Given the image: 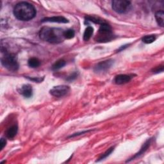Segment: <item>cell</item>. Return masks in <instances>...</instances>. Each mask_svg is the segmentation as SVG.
Here are the masks:
<instances>
[{
	"label": "cell",
	"mask_w": 164,
	"mask_h": 164,
	"mask_svg": "<svg viewBox=\"0 0 164 164\" xmlns=\"http://www.w3.org/2000/svg\"><path fill=\"white\" fill-rule=\"evenodd\" d=\"M64 33L62 29L46 26L40 29L39 35L42 40L51 44H59L65 39Z\"/></svg>",
	"instance_id": "1"
},
{
	"label": "cell",
	"mask_w": 164,
	"mask_h": 164,
	"mask_svg": "<svg viewBox=\"0 0 164 164\" xmlns=\"http://www.w3.org/2000/svg\"><path fill=\"white\" fill-rule=\"evenodd\" d=\"M36 10L32 5L28 2L17 3L14 9V14L17 19L23 21L32 20L36 16Z\"/></svg>",
	"instance_id": "2"
},
{
	"label": "cell",
	"mask_w": 164,
	"mask_h": 164,
	"mask_svg": "<svg viewBox=\"0 0 164 164\" xmlns=\"http://www.w3.org/2000/svg\"><path fill=\"white\" fill-rule=\"evenodd\" d=\"M113 37L112 27L105 22L100 25L96 40L98 42H106L113 39Z\"/></svg>",
	"instance_id": "3"
},
{
	"label": "cell",
	"mask_w": 164,
	"mask_h": 164,
	"mask_svg": "<svg viewBox=\"0 0 164 164\" xmlns=\"http://www.w3.org/2000/svg\"><path fill=\"white\" fill-rule=\"evenodd\" d=\"M2 65L10 71H17L19 69V64L16 56L13 53L5 51V54L1 59Z\"/></svg>",
	"instance_id": "4"
},
{
	"label": "cell",
	"mask_w": 164,
	"mask_h": 164,
	"mask_svg": "<svg viewBox=\"0 0 164 164\" xmlns=\"http://www.w3.org/2000/svg\"><path fill=\"white\" fill-rule=\"evenodd\" d=\"M131 6V2L126 0H113L112 2V9L118 14L127 12Z\"/></svg>",
	"instance_id": "5"
},
{
	"label": "cell",
	"mask_w": 164,
	"mask_h": 164,
	"mask_svg": "<svg viewBox=\"0 0 164 164\" xmlns=\"http://www.w3.org/2000/svg\"><path fill=\"white\" fill-rule=\"evenodd\" d=\"M70 91V87L65 85H61L53 87L50 91V94L55 98H62L66 96Z\"/></svg>",
	"instance_id": "6"
},
{
	"label": "cell",
	"mask_w": 164,
	"mask_h": 164,
	"mask_svg": "<svg viewBox=\"0 0 164 164\" xmlns=\"http://www.w3.org/2000/svg\"><path fill=\"white\" fill-rule=\"evenodd\" d=\"M113 64V60L112 59H109L104 61H101L99 62L98 64H96L94 66V71L96 72H106L111 68V67Z\"/></svg>",
	"instance_id": "7"
},
{
	"label": "cell",
	"mask_w": 164,
	"mask_h": 164,
	"mask_svg": "<svg viewBox=\"0 0 164 164\" xmlns=\"http://www.w3.org/2000/svg\"><path fill=\"white\" fill-rule=\"evenodd\" d=\"M19 94L23 96L26 98H31L33 95V89L32 87L30 84H25L22 85L18 89Z\"/></svg>",
	"instance_id": "8"
},
{
	"label": "cell",
	"mask_w": 164,
	"mask_h": 164,
	"mask_svg": "<svg viewBox=\"0 0 164 164\" xmlns=\"http://www.w3.org/2000/svg\"><path fill=\"white\" fill-rule=\"evenodd\" d=\"M152 140H153V139H152L151 138L147 140V141H145L144 142V144L142 145V148H141V149H140V151L138 152V153H136L132 158H131V159H130V160H127L126 161V162H130V161H131L133 160H135V159H137V158L142 155L145 153V152L148 150V149L149 148L150 145L151 144V142H152Z\"/></svg>",
	"instance_id": "9"
},
{
	"label": "cell",
	"mask_w": 164,
	"mask_h": 164,
	"mask_svg": "<svg viewBox=\"0 0 164 164\" xmlns=\"http://www.w3.org/2000/svg\"><path fill=\"white\" fill-rule=\"evenodd\" d=\"M132 76L127 75H119L114 78V82L117 85H123L131 81Z\"/></svg>",
	"instance_id": "10"
},
{
	"label": "cell",
	"mask_w": 164,
	"mask_h": 164,
	"mask_svg": "<svg viewBox=\"0 0 164 164\" xmlns=\"http://www.w3.org/2000/svg\"><path fill=\"white\" fill-rule=\"evenodd\" d=\"M42 23L50 22V23H69L68 19L62 16H54L51 17H46L41 21Z\"/></svg>",
	"instance_id": "11"
},
{
	"label": "cell",
	"mask_w": 164,
	"mask_h": 164,
	"mask_svg": "<svg viewBox=\"0 0 164 164\" xmlns=\"http://www.w3.org/2000/svg\"><path fill=\"white\" fill-rule=\"evenodd\" d=\"M18 131V127L17 125H13L9 127L8 130L5 133L6 137H7L9 139L14 138L16 135H17Z\"/></svg>",
	"instance_id": "12"
},
{
	"label": "cell",
	"mask_w": 164,
	"mask_h": 164,
	"mask_svg": "<svg viewBox=\"0 0 164 164\" xmlns=\"http://www.w3.org/2000/svg\"><path fill=\"white\" fill-rule=\"evenodd\" d=\"M155 19L160 26H164V12L163 10L157 11L155 14Z\"/></svg>",
	"instance_id": "13"
},
{
	"label": "cell",
	"mask_w": 164,
	"mask_h": 164,
	"mask_svg": "<svg viewBox=\"0 0 164 164\" xmlns=\"http://www.w3.org/2000/svg\"><path fill=\"white\" fill-rule=\"evenodd\" d=\"M93 32L94 28L92 26H87L83 33V40L85 41H88L92 37Z\"/></svg>",
	"instance_id": "14"
},
{
	"label": "cell",
	"mask_w": 164,
	"mask_h": 164,
	"mask_svg": "<svg viewBox=\"0 0 164 164\" xmlns=\"http://www.w3.org/2000/svg\"><path fill=\"white\" fill-rule=\"evenodd\" d=\"M28 65L32 68H37L40 65V60L37 58H31L28 60Z\"/></svg>",
	"instance_id": "15"
},
{
	"label": "cell",
	"mask_w": 164,
	"mask_h": 164,
	"mask_svg": "<svg viewBox=\"0 0 164 164\" xmlns=\"http://www.w3.org/2000/svg\"><path fill=\"white\" fill-rule=\"evenodd\" d=\"M65 64H66V62L64 60H62V59L58 60L53 65L52 69L54 71L59 70L61 68H64V67L65 65Z\"/></svg>",
	"instance_id": "16"
},
{
	"label": "cell",
	"mask_w": 164,
	"mask_h": 164,
	"mask_svg": "<svg viewBox=\"0 0 164 164\" xmlns=\"http://www.w3.org/2000/svg\"><path fill=\"white\" fill-rule=\"evenodd\" d=\"M85 22H91L95 24H98V25H101V24L105 23L104 21L102 20L100 18H97L93 16H87L85 17Z\"/></svg>",
	"instance_id": "17"
},
{
	"label": "cell",
	"mask_w": 164,
	"mask_h": 164,
	"mask_svg": "<svg viewBox=\"0 0 164 164\" xmlns=\"http://www.w3.org/2000/svg\"><path fill=\"white\" fill-rule=\"evenodd\" d=\"M156 40V37L154 35H145L142 39V40L145 44H151Z\"/></svg>",
	"instance_id": "18"
},
{
	"label": "cell",
	"mask_w": 164,
	"mask_h": 164,
	"mask_svg": "<svg viewBox=\"0 0 164 164\" xmlns=\"http://www.w3.org/2000/svg\"><path fill=\"white\" fill-rule=\"evenodd\" d=\"M114 148L115 147H111L110 148H109L107 151H106L104 153L102 154L101 155V156L99 158L98 160H97V162H100V161H101L103 160H104L105 159H106V158H107L108 156H110V154L113 151Z\"/></svg>",
	"instance_id": "19"
},
{
	"label": "cell",
	"mask_w": 164,
	"mask_h": 164,
	"mask_svg": "<svg viewBox=\"0 0 164 164\" xmlns=\"http://www.w3.org/2000/svg\"><path fill=\"white\" fill-rule=\"evenodd\" d=\"M75 35V32L72 29H69L65 31H64V36L65 39H71L72 38H73Z\"/></svg>",
	"instance_id": "20"
},
{
	"label": "cell",
	"mask_w": 164,
	"mask_h": 164,
	"mask_svg": "<svg viewBox=\"0 0 164 164\" xmlns=\"http://www.w3.org/2000/svg\"><path fill=\"white\" fill-rule=\"evenodd\" d=\"M26 78H28L29 80H31V81H32L33 82H37V83H40V82H42V81L44 80V77H42V78H39V77H37V78H36V77L30 78L28 76H26Z\"/></svg>",
	"instance_id": "21"
},
{
	"label": "cell",
	"mask_w": 164,
	"mask_h": 164,
	"mask_svg": "<svg viewBox=\"0 0 164 164\" xmlns=\"http://www.w3.org/2000/svg\"><path fill=\"white\" fill-rule=\"evenodd\" d=\"M163 71V65L157 66V67H156L155 68L152 69V72L155 74L159 73V72H162Z\"/></svg>",
	"instance_id": "22"
},
{
	"label": "cell",
	"mask_w": 164,
	"mask_h": 164,
	"mask_svg": "<svg viewBox=\"0 0 164 164\" xmlns=\"http://www.w3.org/2000/svg\"><path fill=\"white\" fill-rule=\"evenodd\" d=\"M78 72H74L73 73H72L70 76H69L68 77V78L66 79V80H68V82H72L73 80H75V79L78 77Z\"/></svg>",
	"instance_id": "23"
},
{
	"label": "cell",
	"mask_w": 164,
	"mask_h": 164,
	"mask_svg": "<svg viewBox=\"0 0 164 164\" xmlns=\"http://www.w3.org/2000/svg\"><path fill=\"white\" fill-rule=\"evenodd\" d=\"M91 130H87V131H82V132H78V133H74L73 135H71V136L69 137V138H72V137H76V136H79L80 135H83L84 134V133H88L89 131H90Z\"/></svg>",
	"instance_id": "24"
},
{
	"label": "cell",
	"mask_w": 164,
	"mask_h": 164,
	"mask_svg": "<svg viewBox=\"0 0 164 164\" xmlns=\"http://www.w3.org/2000/svg\"><path fill=\"white\" fill-rule=\"evenodd\" d=\"M6 144H7V141H6V139L4 138H2L1 141H0V146H1L0 149L2 150L6 145Z\"/></svg>",
	"instance_id": "25"
},
{
	"label": "cell",
	"mask_w": 164,
	"mask_h": 164,
	"mask_svg": "<svg viewBox=\"0 0 164 164\" xmlns=\"http://www.w3.org/2000/svg\"><path fill=\"white\" fill-rule=\"evenodd\" d=\"M129 46V44H126V45H124V46H121L120 48H119V49L117 50V52H120V51H123V50H124V49H125V48H126L127 46Z\"/></svg>",
	"instance_id": "26"
}]
</instances>
